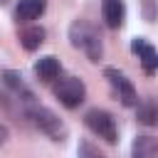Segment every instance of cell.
I'll return each instance as SVG.
<instances>
[{
    "label": "cell",
    "mask_w": 158,
    "mask_h": 158,
    "mask_svg": "<svg viewBox=\"0 0 158 158\" xmlns=\"http://www.w3.org/2000/svg\"><path fill=\"white\" fill-rule=\"evenodd\" d=\"M84 123L89 126L91 133H96V136L104 138L106 143H116L118 128H116V118H114L109 111H104V109H91V111H86Z\"/></svg>",
    "instance_id": "cell-2"
},
{
    "label": "cell",
    "mask_w": 158,
    "mask_h": 158,
    "mask_svg": "<svg viewBox=\"0 0 158 158\" xmlns=\"http://www.w3.org/2000/svg\"><path fill=\"white\" fill-rule=\"evenodd\" d=\"M69 40L77 49H81L91 62H99L101 54H104V47H101V35L94 25H89L86 20H74L72 27H69Z\"/></svg>",
    "instance_id": "cell-1"
},
{
    "label": "cell",
    "mask_w": 158,
    "mask_h": 158,
    "mask_svg": "<svg viewBox=\"0 0 158 158\" xmlns=\"http://www.w3.org/2000/svg\"><path fill=\"white\" fill-rule=\"evenodd\" d=\"M141 7H143V20H146V22H153L156 15H158L156 0H141Z\"/></svg>",
    "instance_id": "cell-14"
},
{
    "label": "cell",
    "mask_w": 158,
    "mask_h": 158,
    "mask_svg": "<svg viewBox=\"0 0 158 158\" xmlns=\"http://www.w3.org/2000/svg\"><path fill=\"white\" fill-rule=\"evenodd\" d=\"M133 158H156L158 156V138L153 136H136L131 146Z\"/></svg>",
    "instance_id": "cell-9"
},
{
    "label": "cell",
    "mask_w": 158,
    "mask_h": 158,
    "mask_svg": "<svg viewBox=\"0 0 158 158\" xmlns=\"http://www.w3.org/2000/svg\"><path fill=\"white\" fill-rule=\"evenodd\" d=\"M77 158H106L94 143L89 141H79V148H77Z\"/></svg>",
    "instance_id": "cell-13"
},
{
    "label": "cell",
    "mask_w": 158,
    "mask_h": 158,
    "mask_svg": "<svg viewBox=\"0 0 158 158\" xmlns=\"http://www.w3.org/2000/svg\"><path fill=\"white\" fill-rule=\"evenodd\" d=\"M27 116L35 121V126L40 128V131H44L49 138H54V141H62L64 136H67V128H64V123L59 121V116L54 114V111H49V109H44V106H32L30 111H27Z\"/></svg>",
    "instance_id": "cell-4"
},
{
    "label": "cell",
    "mask_w": 158,
    "mask_h": 158,
    "mask_svg": "<svg viewBox=\"0 0 158 158\" xmlns=\"http://www.w3.org/2000/svg\"><path fill=\"white\" fill-rule=\"evenodd\" d=\"M47 7V0H20L15 7V17L17 22H32L37 20Z\"/></svg>",
    "instance_id": "cell-8"
},
{
    "label": "cell",
    "mask_w": 158,
    "mask_h": 158,
    "mask_svg": "<svg viewBox=\"0 0 158 158\" xmlns=\"http://www.w3.org/2000/svg\"><path fill=\"white\" fill-rule=\"evenodd\" d=\"M101 17L106 22V27L118 30L126 20V5L123 0H101Z\"/></svg>",
    "instance_id": "cell-6"
},
{
    "label": "cell",
    "mask_w": 158,
    "mask_h": 158,
    "mask_svg": "<svg viewBox=\"0 0 158 158\" xmlns=\"http://www.w3.org/2000/svg\"><path fill=\"white\" fill-rule=\"evenodd\" d=\"M42 42H44V30L37 27V25H30V27H25V30L20 32V44H22L27 52H35Z\"/></svg>",
    "instance_id": "cell-11"
},
{
    "label": "cell",
    "mask_w": 158,
    "mask_h": 158,
    "mask_svg": "<svg viewBox=\"0 0 158 158\" xmlns=\"http://www.w3.org/2000/svg\"><path fill=\"white\" fill-rule=\"evenodd\" d=\"M5 141H7V128H5L2 123H0V146H2Z\"/></svg>",
    "instance_id": "cell-15"
},
{
    "label": "cell",
    "mask_w": 158,
    "mask_h": 158,
    "mask_svg": "<svg viewBox=\"0 0 158 158\" xmlns=\"http://www.w3.org/2000/svg\"><path fill=\"white\" fill-rule=\"evenodd\" d=\"M104 77L109 79V84H111L114 94L121 99V104H123V106H136V104H138V94H136V89H133L131 79H128L123 72H118V69H106V72H104Z\"/></svg>",
    "instance_id": "cell-5"
},
{
    "label": "cell",
    "mask_w": 158,
    "mask_h": 158,
    "mask_svg": "<svg viewBox=\"0 0 158 158\" xmlns=\"http://www.w3.org/2000/svg\"><path fill=\"white\" fill-rule=\"evenodd\" d=\"M59 72H62V64H59V59L57 57H42L37 64H35V74L42 79V81H54L57 77H59Z\"/></svg>",
    "instance_id": "cell-10"
},
{
    "label": "cell",
    "mask_w": 158,
    "mask_h": 158,
    "mask_svg": "<svg viewBox=\"0 0 158 158\" xmlns=\"http://www.w3.org/2000/svg\"><path fill=\"white\" fill-rule=\"evenodd\" d=\"M131 52L138 54V59H141V64H143V69H146L148 74H153V72L158 69V52H156L143 37H136V40L131 42Z\"/></svg>",
    "instance_id": "cell-7"
},
{
    "label": "cell",
    "mask_w": 158,
    "mask_h": 158,
    "mask_svg": "<svg viewBox=\"0 0 158 158\" xmlns=\"http://www.w3.org/2000/svg\"><path fill=\"white\" fill-rule=\"evenodd\" d=\"M54 96L59 99L62 106L77 109L86 96V86H84V81L79 77H64V79H59L54 84Z\"/></svg>",
    "instance_id": "cell-3"
},
{
    "label": "cell",
    "mask_w": 158,
    "mask_h": 158,
    "mask_svg": "<svg viewBox=\"0 0 158 158\" xmlns=\"http://www.w3.org/2000/svg\"><path fill=\"white\" fill-rule=\"evenodd\" d=\"M136 116H138V121H141V123L153 126V123H156V118H158V109H156V104H153V101H143V104H138Z\"/></svg>",
    "instance_id": "cell-12"
}]
</instances>
